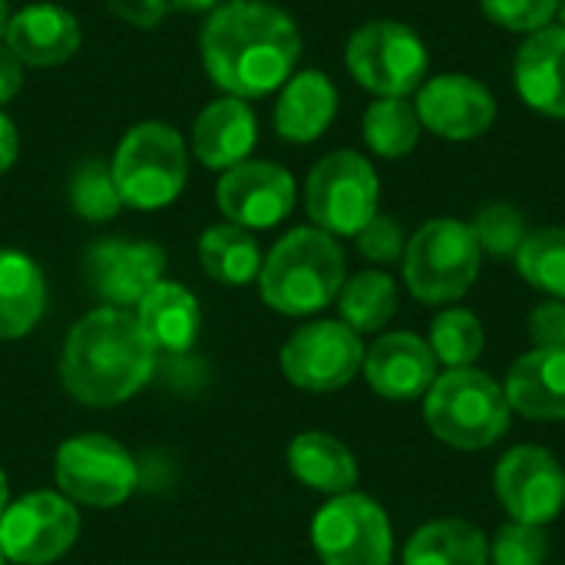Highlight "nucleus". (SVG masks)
<instances>
[{
  "label": "nucleus",
  "instance_id": "obj_20",
  "mask_svg": "<svg viewBox=\"0 0 565 565\" xmlns=\"http://www.w3.org/2000/svg\"><path fill=\"white\" fill-rule=\"evenodd\" d=\"M79 23L66 7L30 3L10 17L3 43L26 66H60L79 50Z\"/></svg>",
  "mask_w": 565,
  "mask_h": 565
},
{
  "label": "nucleus",
  "instance_id": "obj_7",
  "mask_svg": "<svg viewBox=\"0 0 565 565\" xmlns=\"http://www.w3.org/2000/svg\"><path fill=\"white\" fill-rule=\"evenodd\" d=\"M305 209L315 228L354 238L381 212V179L371 159L354 149L328 152L305 182Z\"/></svg>",
  "mask_w": 565,
  "mask_h": 565
},
{
  "label": "nucleus",
  "instance_id": "obj_16",
  "mask_svg": "<svg viewBox=\"0 0 565 565\" xmlns=\"http://www.w3.org/2000/svg\"><path fill=\"white\" fill-rule=\"evenodd\" d=\"M83 271L99 301L129 311L162 281L166 252L156 242L103 238L89 245L83 258Z\"/></svg>",
  "mask_w": 565,
  "mask_h": 565
},
{
  "label": "nucleus",
  "instance_id": "obj_43",
  "mask_svg": "<svg viewBox=\"0 0 565 565\" xmlns=\"http://www.w3.org/2000/svg\"><path fill=\"white\" fill-rule=\"evenodd\" d=\"M7 23H10V10H7V0H0V40L7 33Z\"/></svg>",
  "mask_w": 565,
  "mask_h": 565
},
{
  "label": "nucleus",
  "instance_id": "obj_8",
  "mask_svg": "<svg viewBox=\"0 0 565 565\" xmlns=\"http://www.w3.org/2000/svg\"><path fill=\"white\" fill-rule=\"evenodd\" d=\"M348 73L374 96H411L430 73L424 40L401 20H371L358 26L344 50Z\"/></svg>",
  "mask_w": 565,
  "mask_h": 565
},
{
  "label": "nucleus",
  "instance_id": "obj_39",
  "mask_svg": "<svg viewBox=\"0 0 565 565\" xmlns=\"http://www.w3.org/2000/svg\"><path fill=\"white\" fill-rule=\"evenodd\" d=\"M23 86V63L13 56L7 43H0V106L10 103Z\"/></svg>",
  "mask_w": 565,
  "mask_h": 565
},
{
  "label": "nucleus",
  "instance_id": "obj_29",
  "mask_svg": "<svg viewBox=\"0 0 565 565\" xmlns=\"http://www.w3.org/2000/svg\"><path fill=\"white\" fill-rule=\"evenodd\" d=\"M420 116L407 96H377L364 113V142L381 159H404L420 142Z\"/></svg>",
  "mask_w": 565,
  "mask_h": 565
},
{
  "label": "nucleus",
  "instance_id": "obj_12",
  "mask_svg": "<svg viewBox=\"0 0 565 565\" xmlns=\"http://www.w3.org/2000/svg\"><path fill=\"white\" fill-rule=\"evenodd\" d=\"M364 351L361 334L344 321H308L281 344L278 364L291 387L334 394L361 374Z\"/></svg>",
  "mask_w": 565,
  "mask_h": 565
},
{
  "label": "nucleus",
  "instance_id": "obj_17",
  "mask_svg": "<svg viewBox=\"0 0 565 565\" xmlns=\"http://www.w3.org/2000/svg\"><path fill=\"white\" fill-rule=\"evenodd\" d=\"M364 381L384 401H417L437 381V358L427 338L414 331H387L364 351Z\"/></svg>",
  "mask_w": 565,
  "mask_h": 565
},
{
  "label": "nucleus",
  "instance_id": "obj_18",
  "mask_svg": "<svg viewBox=\"0 0 565 565\" xmlns=\"http://www.w3.org/2000/svg\"><path fill=\"white\" fill-rule=\"evenodd\" d=\"M513 83L533 113L565 119V26L550 23L526 36L516 53Z\"/></svg>",
  "mask_w": 565,
  "mask_h": 565
},
{
  "label": "nucleus",
  "instance_id": "obj_42",
  "mask_svg": "<svg viewBox=\"0 0 565 565\" xmlns=\"http://www.w3.org/2000/svg\"><path fill=\"white\" fill-rule=\"evenodd\" d=\"M7 507H10V480H7V473L0 470V516H3Z\"/></svg>",
  "mask_w": 565,
  "mask_h": 565
},
{
  "label": "nucleus",
  "instance_id": "obj_31",
  "mask_svg": "<svg viewBox=\"0 0 565 565\" xmlns=\"http://www.w3.org/2000/svg\"><path fill=\"white\" fill-rule=\"evenodd\" d=\"M516 268L526 285L546 298L565 301V225L536 228L516 252Z\"/></svg>",
  "mask_w": 565,
  "mask_h": 565
},
{
  "label": "nucleus",
  "instance_id": "obj_14",
  "mask_svg": "<svg viewBox=\"0 0 565 565\" xmlns=\"http://www.w3.org/2000/svg\"><path fill=\"white\" fill-rule=\"evenodd\" d=\"M298 185L295 175L278 166V162H262V159H245L218 179L215 202L218 212L248 232L258 228H275L285 222L295 209Z\"/></svg>",
  "mask_w": 565,
  "mask_h": 565
},
{
  "label": "nucleus",
  "instance_id": "obj_10",
  "mask_svg": "<svg viewBox=\"0 0 565 565\" xmlns=\"http://www.w3.org/2000/svg\"><path fill=\"white\" fill-rule=\"evenodd\" d=\"M311 546L321 565H391L394 526L387 510L367 493L328 497L311 520Z\"/></svg>",
  "mask_w": 565,
  "mask_h": 565
},
{
  "label": "nucleus",
  "instance_id": "obj_19",
  "mask_svg": "<svg viewBox=\"0 0 565 565\" xmlns=\"http://www.w3.org/2000/svg\"><path fill=\"white\" fill-rule=\"evenodd\" d=\"M513 414L540 424L565 420V351L530 348L516 358L503 381Z\"/></svg>",
  "mask_w": 565,
  "mask_h": 565
},
{
  "label": "nucleus",
  "instance_id": "obj_34",
  "mask_svg": "<svg viewBox=\"0 0 565 565\" xmlns=\"http://www.w3.org/2000/svg\"><path fill=\"white\" fill-rule=\"evenodd\" d=\"M546 559H550V540L543 526L510 520L490 540V565H546Z\"/></svg>",
  "mask_w": 565,
  "mask_h": 565
},
{
  "label": "nucleus",
  "instance_id": "obj_5",
  "mask_svg": "<svg viewBox=\"0 0 565 565\" xmlns=\"http://www.w3.org/2000/svg\"><path fill=\"white\" fill-rule=\"evenodd\" d=\"M483 265L480 242L470 222L460 218H430L424 222L404 248L401 271L407 291L420 305H454L460 301Z\"/></svg>",
  "mask_w": 565,
  "mask_h": 565
},
{
  "label": "nucleus",
  "instance_id": "obj_15",
  "mask_svg": "<svg viewBox=\"0 0 565 565\" xmlns=\"http://www.w3.org/2000/svg\"><path fill=\"white\" fill-rule=\"evenodd\" d=\"M417 116L427 132L447 142H470L493 129L497 99L493 93L467 73H437L427 76L417 89Z\"/></svg>",
  "mask_w": 565,
  "mask_h": 565
},
{
  "label": "nucleus",
  "instance_id": "obj_32",
  "mask_svg": "<svg viewBox=\"0 0 565 565\" xmlns=\"http://www.w3.org/2000/svg\"><path fill=\"white\" fill-rule=\"evenodd\" d=\"M70 209L86 222H109L122 209L113 169L99 159H86L70 175Z\"/></svg>",
  "mask_w": 565,
  "mask_h": 565
},
{
  "label": "nucleus",
  "instance_id": "obj_40",
  "mask_svg": "<svg viewBox=\"0 0 565 565\" xmlns=\"http://www.w3.org/2000/svg\"><path fill=\"white\" fill-rule=\"evenodd\" d=\"M17 152H20L17 126L10 122V116H7V113H0V172H7V169L17 162Z\"/></svg>",
  "mask_w": 565,
  "mask_h": 565
},
{
  "label": "nucleus",
  "instance_id": "obj_4",
  "mask_svg": "<svg viewBox=\"0 0 565 565\" xmlns=\"http://www.w3.org/2000/svg\"><path fill=\"white\" fill-rule=\"evenodd\" d=\"M424 420L430 434L454 450H487L510 430L513 407L503 381L477 367L437 374L424 394Z\"/></svg>",
  "mask_w": 565,
  "mask_h": 565
},
{
  "label": "nucleus",
  "instance_id": "obj_11",
  "mask_svg": "<svg viewBox=\"0 0 565 565\" xmlns=\"http://www.w3.org/2000/svg\"><path fill=\"white\" fill-rule=\"evenodd\" d=\"M79 507L60 490H36L13 500L0 516V550L13 565H53L79 540Z\"/></svg>",
  "mask_w": 565,
  "mask_h": 565
},
{
  "label": "nucleus",
  "instance_id": "obj_23",
  "mask_svg": "<svg viewBox=\"0 0 565 565\" xmlns=\"http://www.w3.org/2000/svg\"><path fill=\"white\" fill-rule=\"evenodd\" d=\"M136 321L156 354H185L202 331V308L199 298L179 285V281H159L139 305H136Z\"/></svg>",
  "mask_w": 565,
  "mask_h": 565
},
{
  "label": "nucleus",
  "instance_id": "obj_22",
  "mask_svg": "<svg viewBox=\"0 0 565 565\" xmlns=\"http://www.w3.org/2000/svg\"><path fill=\"white\" fill-rule=\"evenodd\" d=\"M338 116V89L328 73L301 70L281 86L275 103V132L285 142H315L328 132Z\"/></svg>",
  "mask_w": 565,
  "mask_h": 565
},
{
  "label": "nucleus",
  "instance_id": "obj_9",
  "mask_svg": "<svg viewBox=\"0 0 565 565\" xmlns=\"http://www.w3.org/2000/svg\"><path fill=\"white\" fill-rule=\"evenodd\" d=\"M53 480L66 500L89 510L122 507L136 483L139 470L132 454L106 434H76L60 444L53 460Z\"/></svg>",
  "mask_w": 565,
  "mask_h": 565
},
{
  "label": "nucleus",
  "instance_id": "obj_6",
  "mask_svg": "<svg viewBox=\"0 0 565 565\" xmlns=\"http://www.w3.org/2000/svg\"><path fill=\"white\" fill-rule=\"evenodd\" d=\"M109 169L122 205H132L139 212L166 209L179 199L189 179L185 139L169 122H139L119 139Z\"/></svg>",
  "mask_w": 565,
  "mask_h": 565
},
{
  "label": "nucleus",
  "instance_id": "obj_13",
  "mask_svg": "<svg viewBox=\"0 0 565 565\" xmlns=\"http://www.w3.org/2000/svg\"><path fill=\"white\" fill-rule=\"evenodd\" d=\"M497 500L510 520L530 526H550L565 510V467L553 450L540 444H520L507 450L493 470Z\"/></svg>",
  "mask_w": 565,
  "mask_h": 565
},
{
  "label": "nucleus",
  "instance_id": "obj_24",
  "mask_svg": "<svg viewBox=\"0 0 565 565\" xmlns=\"http://www.w3.org/2000/svg\"><path fill=\"white\" fill-rule=\"evenodd\" d=\"M288 470L291 477L324 497L351 493L361 480L358 457L344 440L328 430H305L288 444Z\"/></svg>",
  "mask_w": 565,
  "mask_h": 565
},
{
  "label": "nucleus",
  "instance_id": "obj_33",
  "mask_svg": "<svg viewBox=\"0 0 565 565\" xmlns=\"http://www.w3.org/2000/svg\"><path fill=\"white\" fill-rule=\"evenodd\" d=\"M480 252L490 258H516V252L523 248L530 228H526V215L510 205V202H490L477 212V218L470 222Z\"/></svg>",
  "mask_w": 565,
  "mask_h": 565
},
{
  "label": "nucleus",
  "instance_id": "obj_44",
  "mask_svg": "<svg viewBox=\"0 0 565 565\" xmlns=\"http://www.w3.org/2000/svg\"><path fill=\"white\" fill-rule=\"evenodd\" d=\"M556 20H559V26H565V0L556 3Z\"/></svg>",
  "mask_w": 565,
  "mask_h": 565
},
{
  "label": "nucleus",
  "instance_id": "obj_38",
  "mask_svg": "<svg viewBox=\"0 0 565 565\" xmlns=\"http://www.w3.org/2000/svg\"><path fill=\"white\" fill-rule=\"evenodd\" d=\"M106 7H109L119 20H126V23H132V26H142V30L159 26V23L166 20V13L172 10L169 0H106Z\"/></svg>",
  "mask_w": 565,
  "mask_h": 565
},
{
  "label": "nucleus",
  "instance_id": "obj_28",
  "mask_svg": "<svg viewBox=\"0 0 565 565\" xmlns=\"http://www.w3.org/2000/svg\"><path fill=\"white\" fill-rule=\"evenodd\" d=\"M341 321L358 334H377L397 315V285L387 271L367 268L344 281L338 295Z\"/></svg>",
  "mask_w": 565,
  "mask_h": 565
},
{
  "label": "nucleus",
  "instance_id": "obj_45",
  "mask_svg": "<svg viewBox=\"0 0 565 565\" xmlns=\"http://www.w3.org/2000/svg\"><path fill=\"white\" fill-rule=\"evenodd\" d=\"M0 565H7V556H3V550H0Z\"/></svg>",
  "mask_w": 565,
  "mask_h": 565
},
{
  "label": "nucleus",
  "instance_id": "obj_1",
  "mask_svg": "<svg viewBox=\"0 0 565 565\" xmlns=\"http://www.w3.org/2000/svg\"><path fill=\"white\" fill-rule=\"evenodd\" d=\"M199 46L215 86L238 99H262L291 79L301 33L291 13L268 0H228L205 20Z\"/></svg>",
  "mask_w": 565,
  "mask_h": 565
},
{
  "label": "nucleus",
  "instance_id": "obj_35",
  "mask_svg": "<svg viewBox=\"0 0 565 565\" xmlns=\"http://www.w3.org/2000/svg\"><path fill=\"white\" fill-rule=\"evenodd\" d=\"M559 0H480V10L490 23L510 33H536L556 20Z\"/></svg>",
  "mask_w": 565,
  "mask_h": 565
},
{
  "label": "nucleus",
  "instance_id": "obj_21",
  "mask_svg": "<svg viewBox=\"0 0 565 565\" xmlns=\"http://www.w3.org/2000/svg\"><path fill=\"white\" fill-rule=\"evenodd\" d=\"M258 142V119L238 96L209 103L192 126V152L205 169H232L252 156Z\"/></svg>",
  "mask_w": 565,
  "mask_h": 565
},
{
  "label": "nucleus",
  "instance_id": "obj_2",
  "mask_svg": "<svg viewBox=\"0 0 565 565\" xmlns=\"http://www.w3.org/2000/svg\"><path fill=\"white\" fill-rule=\"evenodd\" d=\"M156 358L136 315L103 305L70 328L60 354V381L86 407H116L152 381Z\"/></svg>",
  "mask_w": 565,
  "mask_h": 565
},
{
  "label": "nucleus",
  "instance_id": "obj_37",
  "mask_svg": "<svg viewBox=\"0 0 565 565\" xmlns=\"http://www.w3.org/2000/svg\"><path fill=\"white\" fill-rule=\"evenodd\" d=\"M530 338L533 348H559L565 351V301H543L530 315Z\"/></svg>",
  "mask_w": 565,
  "mask_h": 565
},
{
  "label": "nucleus",
  "instance_id": "obj_25",
  "mask_svg": "<svg viewBox=\"0 0 565 565\" xmlns=\"http://www.w3.org/2000/svg\"><path fill=\"white\" fill-rule=\"evenodd\" d=\"M43 311L46 278L40 265L17 248H0V341L26 338Z\"/></svg>",
  "mask_w": 565,
  "mask_h": 565
},
{
  "label": "nucleus",
  "instance_id": "obj_36",
  "mask_svg": "<svg viewBox=\"0 0 565 565\" xmlns=\"http://www.w3.org/2000/svg\"><path fill=\"white\" fill-rule=\"evenodd\" d=\"M354 242H358V252L367 262H374V265H394V262L404 258V248H407V235H404L401 222L391 218V215H384V212H377L354 235Z\"/></svg>",
  "mask_w": 565,
  "mask_h": 565
},
{
  "label": "nucleus",
  "instance_id": "obj_41",
  "mask_svg": "<svg viewBox=\"0 0 565 565\" xmlns=\"http://www.w3.org/2000/svg\"><path fill=\"white\" fill-rule=\"evenodd\" d=\"M222 0H169L172 10H185V13H205V10H215Z\"/></svg>",
  "mask_w": 565,
  "mask_h": 565
},
{
  "label": "nucleus",
  "instance_id": "obj_27",
  "mask_svg": "<svg viewBox=\"0 0 565 565\" xmlns=\"http://www.w3.org/2000/svg\"><path fill=\"white\" fill-rule=\"evenodd\" d=\"M199 262H202V271L212 278V281H222V285H252L258 281V271H262V248H258V238L242 228V225H212L202 232L199 238Z\"/></svg>",
  "mask_w": 565,
  "mask_h": 565
},
{
  "label": "nucleus",
  "instance_id": "obj_30",
  "mask_svg": "<svg viewBox=\"0 0 565 565\" xmlns=\"http://www.w3.org/2000/svg\"><path fill=\"white\" fill-rule=\"evenodd\" d=\"M427 344L437 358V364H444L447 371L457 367H473L487 348V331L483 321L467 311V308H444L427 331Z\"/></svg>",
  "mask_w": 565,
  "mask_h": 565
},
{
  "label": "nucleus",
  "instance_id": "obj_26",
  "mask_svg": "<svg viewBox=\"0 0 565 565\" xmlns=\"http://www.w3.org/2000/svg\"><path fill=\"white\" fill-rule=\"evenodd\" d=\"M404 565H490V540L467 520L424 523L404 546Z\"/></svg>",
  "mask_w": 565,
  "mask_h": 565
},
{
  "label": "nucleus",
  "instance_id": "obj_3",
  "mask_svg": "<svg viewBox=\"0 0 565 565\" xmlns=\"http://www.w3.org/2000/svg\"><path fill=\"white\" fill-rule=\"evenodd\" d=\"M348 281V258L334 235L301 225L275 242L258 271L262 301L288 318H308L338 301Z\"/></svg>",
  "mask_w": 565,
  "mask_h": 565
}]
</instances>
